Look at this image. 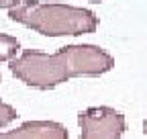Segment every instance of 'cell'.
<instances>
[{
    "instance_id": "2",
    "label": "cell",
    "mask_w": 147,
    "mask_h": 139,
    "mask_svg": "<svg viewBox=\"0 0 147 139\" xmlns=\"http://www.w3.org/2000/svg\"><path fill=\"white\" fill-rule=\"evenodd\" d=\"M10 72L27 86H33L39 90H49L71 80L67 70V59L61 49L55 53L25 49L18 57L10 59Z\"/></svg>"
},
{
    "instance_id": "9",
    "label": "cell",
    "mask_w": 147,
    "mask_h": 139,
    "mask_svg": "<svg viewBox=\"0 0 147 139\" xmlns=\"http://www.w3.org/2000/svg\"><path fill=\"white\" fill-rule=\"evenodd\" d=\"M143 133L147 135V119H145V123H143Z\"/></svg>"
},
{
    "instance_id": "10",
    "label": "cell",
    "mask_w": 147,
    "mask_h": 139,
    "mask_svg": "<svg viewBox=\"0 0 147 139\" xmlns=\"http://www.w3.org/2000/svg\"><path fill=\"white\" fill-rule=\"evenodd\" d=\"M88 2H102V0H88Z\"/></svg>"
},
{
    "instance_id": "1",
    "label": "cell",
    "mask_w": 147,
    "mask_h": 139,
    "mask_svg": "<svg viewBox=\"0 0 147 139\" xmlns=\"http://www.w3.org/2000/svg\"><path fill=\"white\" fill-rule=\"evenodd\" d=\"M8 16L14 23H21L45 37H78L94 33L100 25L98 16L88 8L41 0H18L12 8H8Z\"/></svg>"
},
{
    "instance_id": "4",
    "label": "cell",
    "mask_w": 147,
    "mask_h": 139,
    "mask_svg": "<svg viewBox=\"0 0 147 139\" xmlns=\"http://www.w3.org/2000/svg\"><path fill=\"white\" fill-rule=\"evenodd\" d=\"M67 59V70L71 78L78 76H100L115 67L113 55L98 45L80 43V45H65L61 47Z\"/></svg>"
},
{
    "instance_id": "6",
    "label": "cell",
    "mask_w": 147,
    "mask_h": 139,
    "mask_svg": "<svg viewBox=\"0 0 147 139\" xmlns=\"http://www.w3.org/2000/svg\"><path fill=\"white\" fill-rule=\"evenodd\" d=\"M18 49H21V43H18L16 37L0 33V61H10V59H14L16 53H18Z\"/></svg>"
},
{
    "instance_id": "3",
    "label": "cell",
    "mask_w": 147,
    "mask_h": 139,
    "mask_svg": "<svg viewBox=\"0 0 147 139\" xmlns=\"http://www.w3.org/2000/svg\"><path fill=\"white\" fill-rule=\"evenodd\" d=\"M80 139H121L127 123L125 115L110 107H92L78 113Z\"/></svg>"
},
{
    "instance_id": "8",
    "label": "cell",
    "mask_w": 147,
    "mask_h": 139,
    "mask_svg": "<svg viewBox=\"0 0 147 139\" xmlns=\"http://www.w3.org/2000/svg\"><path fill=\"white\" fill-rule=\"evenodd\" d=\"M18 0H0V8H12Z\"/></svg>"
},
{
    "instance_id": "7",
    "label": "cell",
    "mask_w": 147,
    "mask_h": 139,
    "mask_svg": "<svg viewBox=\"0 0 147 139\" xmlns=\"http://www.w3.org/2000/svg\"><path fill=\"white\" fill-rule=\"evenodd\" d=\"M16 117H18V115H16L14 107H10V104H6V102H2V100H0V127H6V125H10Z\"/></svg>"
},
{
    "instance_id": "5",
    "label": "cell",
    "mask_w": 147,
    "mask_h": 139,
    "mask_svg": "<svg viewBox=\"0 0 147 139\" xmlns=\"http://www.w3.org/2000/svg\"><path fill=\"white\" fill-rule=\"evenodd\" d=\"M67 129L55 121H27L18 129L0 133V139H67Z\"/></svg>"
}]
</instances>
